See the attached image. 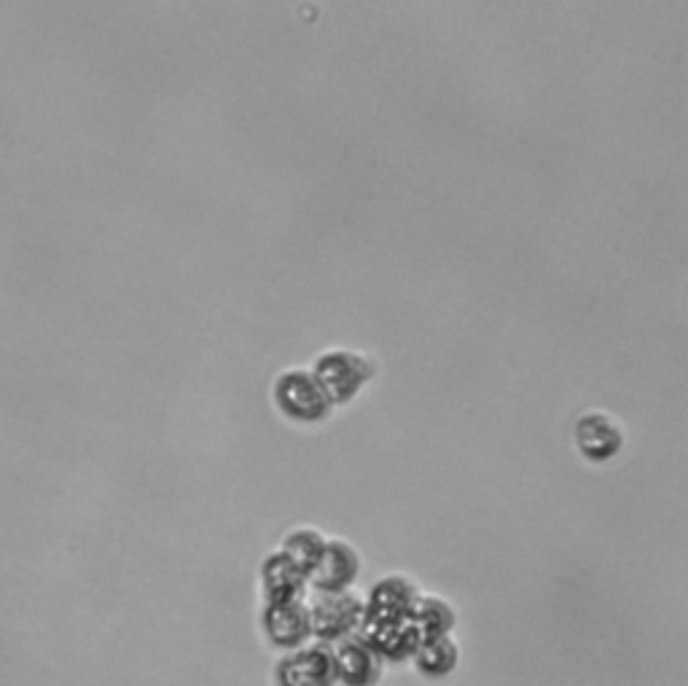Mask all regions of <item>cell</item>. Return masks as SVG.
<instances>
[{
	"mask_svg": "<svg viewBox=\"0 0 688 686\" xmlns=\"http://www.w3.org/2000/svg\"><path fill=\"white\" fill-rule=\"evenodd\" d=\"M334 648V667H337V686H380L385 665L371 652V646L361 638L339 641Z\"/></svg>",
	"mask_w": 688,
	"mask_h": 686,
	"instance_id": "cell-11",
	"label": "cell"
},
{
	"mask_svg": "<svg viewBox=\"0 0 688 686\" xmlns=\"http://www.w3.org/2000/svg\"><path fill=\"white\" fill-rule=\"evenodd\" d=\"M361 638L382 659V665L412 663L414 652L423 644L412 616L393 622H363Z\"/></svg>",
	"mask_w": 688,
	"mask_h": 686,
	"instance_id": "cell-10",
	"label": "cell"
},
{
	"mask_svg": "<svg viewBox=\"0 0 688 686\" xmlns=\"http://www.w3.org/2000/svg\"><path fill=\"white\" fill-rule=\"evenodd\" d=\"M412 665L425 682H444V678H449L461 667V646H457V641L452 635L449 638L425 641L414 652Z\"/></svg>",
	"mask_w": 688,
	"mask_h": 686,
	"instance_id": "cell-13",
	"label": "cell"
},
{
	"mask_svg": "<svg viewBox=\"0 0 688 686\" xmlns=\"http://www.w3.org/2000/svg\"><path fill=\"white\" fill-rule=\"evenodd\" d=\"M272 401L277 412L296 425H318L334 412L331 399L309 367L283 369L272 382Z\"/></svg>",
	"mask_w": 688,
	"mask_h": 686,
	"instance_id": "cell-1",
	"label": "cell"
},
{
	"mask_svg": "<svg viewBox=\"0 0 688 686\" xmlns=\"http://www.w3.org/2000/svg\"><path fill=\"white\" fill-rule=\"evenodd\" d=\"M275 686H337L334 648L318 641L283 654L272 667Z\"/></svg>",
	"mask_w": 688,
	"mask_h": 686,
	"instance_id": "cell-4",
	"label": "cell"
},
{
	"mask_svg": "<svg viewBox=\"0 0 688 686\" xmlns=\"http://www.w3.org/2000/svg\"><path fill=\"white\" fill-rule=\"evenodd\" d=\"M313 374L324 386L334 407H345L374 380L377 361L369 353L350 348H331L315 356Z\"/></svg>",
	"mask_w": 688,
	"mask_h": 686,
	"instance_id": "cell-3",
	"label": "cell"
},
{
	"mask_svg": "<svg viewBox=\"0 0 688 686\" xmlns=\"http://www.w3.org/2000/svg\"><path fill=\"white\" fill-rule=\"evenodd\" d=\"M417 598L420 587L412 577H406V573H388V577H382L380 582L371 587L369 598H366L363 622L409 620Z\"/></svg>",
	"mask_w": 688,
	"mask_h": 686,
	"instance_id": "cell-7",
	"label": "cell"
},
{
	"mask_svg": "<svg viewBox=\"0 0 688 686\" xmlns=\"http://www.w3.org/2000/svg\"><path fill=\"white\" fill-rule=\"evenodd\" d=\"M258 587H262L264 605L307 601L309 577L294 560L285 558L281 549H272L258 568Z\"/></svg>",
	"mask_w": 688,
	"mask_h": 686,
	"instance_id": "cell-9",
	"label": "cell"
},
{
	"mask_svg": "<svg viewBox=\"0 0 688 686\" xmlns=\"http://www.w3.org/2000/svg\"><path fill=\"white\" fill-rule=\"evenodd\" d=\"M412 622L417 627L420 638L425 641H438L449 638L457 627V611L446 598L431 595V592H420L417 603L412 609Z\"/></svg>",
	"mask_w": 688,
	"mask_h": 686,
	"instance_id": "cell-12",
	"label": "cell"
},
{
	"mask_svg": "<svg viewBox=\"0 0 688 686\" xmlns=\"http://www.w3.org/2000/svg\"><path fill=\"white\" fill-rule=\"evenodd\" d=\"M307 609L309 624H313V641L337 646L339 641L361 633L366 598L356 592V587L342 592H309Z\"/></svg>",
	"mask_w": 688,
	"mask_h": 686,
	"instance_id": "cell-2",
	"label": "cell"
},
{
	"mask_svg": "<svg viewBox=\"0 0 688 686\" xmlns=\"http://www.w3.org/2000/svg\"><path fill=\"white\" fill-rule=\"evenodd\" d=\"M361 577V552L345 539H328L324 558L309 573V592L352 590Z\"/></svg>",
	"mask_w": 688,
	"mask_h": 686,
	"instance_id": "cell-8",
	"label": "cell"
},
{
	"mask_svg": "<svg viewBox=\"0 0 688 686\" xmlns=\"http://www.w3.org/2000/svg\"><path fill=\"white\" fill-rule=\"evenodd\" d=\"M258 624H262L266 644L283 654L296 652V648L307 646L309 641H313V624H309L307 601L262 605Z\"/></svg>",
	"mask_w": 688,
	"mask_h": 686,
	"instance_id": "cell-6",
	"label": "cell"
},
{
	"mask_svg": "<svg viewBox=\"0 0 688 686\" xmlns=\"http://www.w3.org/2000/svg\"><path fill=\"white\" fill-rule=\"evenodd\" d=\"M573 442L579 455L589 463H607L622 455L627 444V431L611 412L589 410L573 425Z\"/></svg>",
	"mask_w": 688,
	"mask_h": 686,
	"instance_id": "cell-5",
	"label": "cell"
},
{
	"mask_svg": "<svg viewBox=\"0 0 688 686\" xmlns=\"http://www.w3.org/2000/svg\"><path fill=\"white\" fill-rule=\"evenodd\" d=\"M328 536L315 525H296L290 528L288 534L281 539V552L288 560H294L296 566L301 568L304 573H313L315 566H318L320 558H324V549H326Z\"/></svg>",
	"mask_w": 688,
	"mask_h": 686,
	"instance_id": "cell-14",
	"label": "cell"
}]
</instances>
